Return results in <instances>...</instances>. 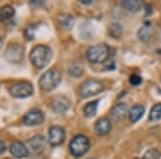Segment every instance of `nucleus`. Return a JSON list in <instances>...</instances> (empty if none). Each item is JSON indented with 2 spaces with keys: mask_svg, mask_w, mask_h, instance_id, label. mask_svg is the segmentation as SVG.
Wrapping results in <instances>:
<instances>
[{
  "mask_svg": "<svg viewBox=\"0 0 161 159\" xmlns=\"http://www.w3.org/2000/svg\"><path fill=\"white\" fill-rule=\"evenodd\" d=\"M149 37H150V24H146L139 30V38L140 40L146 42Z\"/></svg>",
  "mask_w": 161,
  "mask_h": 159,
  "instance_id": "22",
  "label": "nucleus"
},
{
  "mask_svg": "<svg viewBox=\"0 0 161 159\" xmlns=\"http://www.w3.org/2000/svg\"><path fill=\"white\" fill-rule=\"evenodd\" d=\"M90 142L89 139L84 134H77L71 140L69 145L70 153L74 157H82L89 150Z\"/></svg>",
  "mask_w": 161,
  "mask_h": 159,
  "instance_id": "4",
  "label": "nucleus"
},
{
  "mask_svg": "<svg viewBox=\"0 0 161 159\" xmlns=\"http://www.w3.org/2000/svg\"><path fill=\"white\" fill-rule=\"evenodd\" d=\"M82 3H84V4H90L92 3V0H82Z\"/></svg>",
  "mask_w": 161,
  "mask_h": 159,
  "instance_id": "28",
  "label": "nucleus"
},
{
  "mask_svg": "<svg viewBox=\"0 0 161 159\" xmlns=\"http://www.w3.org/2000/svg\"><path fill=\"white\" fill-rule=\"evenodd\" d=\"M61 81V74L57 69H51L41 75L39 80V86L44 92H52L59 85Z\"/></svg>",
  "mask_w": 161,
  "mask_h": 159,
  "instance_id": "2",
  "label": "nucleus"
},
{
  "mask_svg": "<svg viewBox=\"0 0 161 159\" xmlns=\"http://www.w3.org/2000/svg\"><path fill=\"white\" fill-rule=\"evenodd\" d=\"M93 129H95V132L98 135H106L111 131L112 124L108 118H101L96 122Z\"/></svg>",
  "mask_w": 161,
  "mask_h": 159,
  "instance_id": "13",
  "label": "nucleus"
},
{
  "mask_svg": "<svg viewBox=\"0 0 161 159\" xmlns=\"http://www.w3.org/2000/svg\"><path fill=\"white\" fill-rule=\"evenodd\" d=\"M44 121V114L41 110L33 109L25 114L23 117V122L26 126H37L42 124Z\"/></svg>",
  "mask_w": 161,
  "mask_h": 159,
  "instance_id": "10",
  "label": "nucleus"
},
{
  "mask_svg": "<svg viewBox=\"0 0 161 159\" xmlns=\"http://www.w3.org/2000/svg\"><path fill=\"white\" fill-rule=\"evenodd\" d=\"M136 159H139V158H136Z\"/></svg>",
  "mask_w": 161,
  "mask_h": 159,
  "instance_id": "31",
  "label": "nucleus"
},
{
  "mask_svg": "<svg viewBox=\"0 0 161 159\" xmlns=\"http://www.w3.org/2000/svg\"><path fill=\"white\" fill-rule=\"evenodd\" d=\"M27 144H28V150H30L31 154H33V155H40L45 150L46 140L43 135L38 134L35 135L33 138H31L27 142Z\"/></svg>",
  "mask_w": 161,
  "mask_h": 159,
  "instance_id": "8",
  "label": "nucleus"
},
{
  "mask_svg": "<svg viewBox=\"0 0 161 159\" xmlns=\"http://www.w3.org/2000/svg\"><path fill=\"white\" fill-rule=\"evenodd\" d=\"M86 57H87L88 61H90L92 64L104 62L105 60H108V57H110V48L104 43L90 46V48L87 49Z\"/></svg>",
  "mask_w": 161,
  "mask_h": 159,
  "instance_id": "3",
  "label": "nucleus"
},
{
  "mask_svg": "<svg viewBox=\"0 0 161 159\" xmlns=\"http://www.w3.org/2000/svg\"><path fill=\"white\" fill-rule=\"evenodd\" d=\"M148 118L150 122H157L161 119V103H157L153 106L152 110H150Z\"/></svg>",
  "mask_w": 161,
  "mask_h": 159,
  "instance_id": "21",
  "label": "nucleus"
},
{
  "mask_svg": "<svg viewBox=\"0 0 161 159\" xmlns=\"http://www.w3.org/2000/svg\"><path fill=\"white\" fill-rule=\"evenodd\" d=\"M4 150H6V144L2 141H0V155L2 153H4Z\"/></svg>",
  "mask_w": 161,
  "mask_h": 159,
  "instance_id": "27",
  "label": "nucleus"
},
{
  "mask_svg": "<svg viewBox=\"0 0 161 159\" xmlns=\"http://www.w3.org/2000/svg\"><path fill=\"white\" fill-rule=\"evenodd\" d=\"M108 32L112 38L119 39L120 36L123 35V27H121V25L118 24V23H113V24H111L110 27H108Z\"/></svg>",
  "mask_w": 161,
  "mask_h": 159,
  "instance_id": "20",
  "label": "nucleus"
},
{
  "mask_svg": "<svg viewBox=\"0 0 161 159\" xmlns=\"http://www.w3.org/2000/svg\"><path fill=\"white\" fill-rule=\"evenodd\" d=\"M1 48H2V39L0 38V49H1Z\"/></svg>",
  "mask_w": 161,
  "mask_h": 159,
  "instance_id": "29",
  "label": "nucleus"
},
{
  "mask_svg": "<svg viewBox=\"0 0 161 159\" xmlns=\"http://www.w3.org/2000/svg\"><path fill=\"white\" fill-rule=\"evenodd\" d=\"M121 7L129 12L136 13L141 10L142 2L140 0H125V1H121Z\"/></svg>",
  "mask_w": 161,
  "mask_h": 159,
  "instance_id": "16",
  "label": "nucleus"
},
{
  "mask_svg": "<svg viewBox=\"0 0 161 159\" xmlns=\"http://www.w3.org/2000/svg\"><path fill=\"white\" fill-rule=\"evenodd\" d=\"M58 20H59V24H60V26L64 29L69 30L73 27L74 19L70 14H60L58 16Z\"/></svg>",
  "mask_w": 161,
  "mask_h": 159,
  "instance_id": "18",
  "label": "nucleus"
},
{
  "mask_svg": "<svg viewBox=\"0 0 161 159\" xmlns=\"http://www.w3.org/2000/svg\"><path fill=\"white\" fill-rule=\"evenodd\" d=\"M10 152H11V154L15 158H25L29 154L28 148L22 142H19V141H14V142L11 143Z\"/></svg>",
  "mask_w": 161,
  "mask_h": 159,
  "instance_id": "12",
  "label": "nucleus"
},
{
  "mask_svg": "<svg viewBox=\"0 0 161 159\" xmlns=\"http://www.w3.org/2000/svg\"><path fill=\"white\" fill-rule=\"evenodd\" d=\"M6 59L12 64H19L24 56V48L17 43H11L6 49Z\"/></svg>",
  "mask_w": 161,
  "mask_h": 159,
  "instance_id": "7",
  "label": "nucleus"
},
{
  "mask_svg": "<svg viewBox=\"0 0 161 159\" xmlns=\"http://www.w3.org/2000/svg\"><path fill=\"white\" fill-rule=\"evenodd\" d=\"M25 36H26V38H27V40H32V39L35 38V30H33L32 25L28 26V27L26 28Z\"/></svg>",
  "mask_w": 161,
  "mask_h": 159,
  "instance_id": "25",
  "label": "nucleus"
},
{
  "mask_svg": "<svg viewBox=\"0 0 161 159\" xmlns=\"http://www.w3.org/2000/svg\"><path fill=\"white\" fill-rule=\"evenodd\" d=\"M53 53L52 49L46 45H37L30 52V61L36 68L42 69L50 64Z\"/></svg>",
  "mask_w": 161,
  "mask_h": 159,
  "instance_id": "1",
  "label": "nucleus"
},
{
  "mask_svg": "<svg viewBox=\"0 0 161 159\" xmlns=\"http://www.w3.org/2000/svg\"><path fill=\"white\" fill-rule=\"evenodd\" d=\"M89 159H96V158H89Z\"/></svg>",
  "mask_w": 161,
  "mask_h": 159,
  "instance_id": "30",
  "label": "nucleus"
},
{
  "mask_svg": "<svg viewBox=\"0 0 161 159\" xmlns=\"http://www.w3.org/2000/svg\"><path fill=\"white\" fill-rule=\"evenodd\" d=\"M142 83V77L137 74H133L130 77V84L131 85H134V86H137Z\"/></svg>",
  "mask_w": 161,
  "mask_h": 159,
  "instance_id": "26",
  "label": "nucleus"
},
{
  "mask_svg": "<svg viewBox=\"0 0 161 159\" xmlns=\"http://www.w3.org/2000/svg\"><path fill=\"white\" fill-rule=\"evenodd\" d=\"M144 112H145L144 106L140 105V104L133 105L128 112L129 119H130L132 122H136L139 121L140 118H142V116L144 115Z\"/></svg>",
  "mask_w": 161,
  "mask_h": 159,
  "instance_id": "15",
  "label": "nucleus"
},
{
  "mask_svg": "<svg viewBox=\"0 0 161 159\" xmlns=\"http://www.w3.org/2000/svg\"><path fill=\"white\" fill-rule=\"evenodd\" d=\"M69 73L73 77H80L84 73V70H83V68L79 66V65H72V66L69 68Z\"/></svg>",
  "mask_w": 161,
  "mask_h": 159,
  "instance_id": "23",
  "label": "nucleus"
},
{
  "mask_svg": "<svg viewBox=\"0 0 161 159\" xmlns=\"http://www.w3.org/2000/svg\"><path fill=\"white\" fill-rule=\"evenodd\" d=\"M66 139V132L60 126H53L48 131V143L52 146H58Z\"/></svg>",
  "mask_w": 161,
  "mask_h": 159,
  "instance_id": "9",
  "label": "nucleus"
},
{
  "mask_svg": "<svg viewBox=\"0 0 161 159\" xmlns=\"http://www.w3.org/2000/svg\"><path fill=\"white\" fill-rule=\"evenodd\" d=\"M10 94L14 98H27L33 94V86L29 82H19L10 87Z\"/></svg>",
  "mask_w": 161,
  "mask_h": 159,
  "instance_id": "6",
  "label": "nucleus"
},
{
  "mask_svg": "<svg viewBox=\"0 0 161 159\" xmlns=\"http://www.w3.org/2000/svg\"><path fill=\"white\" fill-rule=\"evenodd\" d=\"M104 85L99 80L90 79L87 80L80 86V95L82 98H89L92 96L99 95L103 92Z\"/></svg>",
  "mask_w": 161,
  "mask_h": 159,
  "instance_id": "5",
  "label": "nucleus"
},
{
  "mask_svg": "<svg viewBox=\"0 0 161 159\" xmlns=\"http://www.w3.org/2000/svg\"><path fill=\"white\" fill-rule=\"evenodd\" d=\"M128 108H127V105L125 103H117L116 105L113 106V109H112L111 111V115L113 117L114 119H116V121H120V119H123L125 116H126V114L128 113Z\"/></svg>",
  "mask_w": 161,
  "mask_h": 159,
  "instance_id": "14",
  "label": "nucleus"
},
{
  "mask_svg": "<svg viewBox=\"0 0 161 159\" xmlns=\"http://www.w3.org/2000/svg\"><path fill=\"white\" fill-rule=\"evenodd\" d=\"M98 104H99V101L98 100H93V101H90L88 102L86 105L84 106V115L88 117V118H92L96 115L97 113V109H98Z\"/></svg>",
  "mask_w": 161,
  "mask_h": 159,
  "instance_id": "19",
  "label": "nucleus"
},
{
  "mask_svg": "<svg viewBox=\"0 0 161 159\" xmlns=\"http://www.w3.org/2000/svg\"><path fill=\"white\" fill-rule=\"evenodd\" d=\"M15 14V10L14 8L7 4L0 8V20L1 22H6V20H11Z\"/></svg>",
  "mask_w": 161,
  "mask_h": 159,
  "instance_id": "17",
  "label": "nucleus"
},
{
  "mask_svg": "<svg viewBox=\"0 0 161 159\" xmlns=\"http://www.w3.org/2000/svg\"><path fill=\"white\" fill-rule=\"evenodd\" d=\"M69 108H70V101L64 96H58V97L54 98L53 102H52V109L57 114L66 113Z\"/></svg>",
  "mask_w": 161,
  "mask_h": 159,
  "instance_id": "11",
  "label": "nucleus"
},
{
  "mask_svg": "<svg viewBox=\"0 0 161 159\" xmlns=\"http://www.w3.org/2000/svg\"><path fill=\"white\" fill-rule=\"evenodd\" d=\"M160 158V155H159V152L155 148H152V150H148L144 155V158L143 159H159Z\"/></svg>",
  "mask_w": 161,
  "mask_h": 159,
  "instance_id": "24",
  "label": "nucleus"
}]
</instances>
